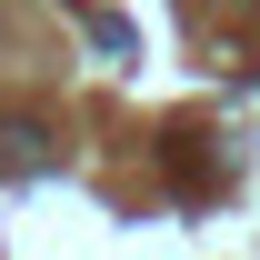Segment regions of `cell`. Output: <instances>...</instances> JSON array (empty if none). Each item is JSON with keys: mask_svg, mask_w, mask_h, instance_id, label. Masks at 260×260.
<instances>
[{"mask_svg": "<svg viewBox=\"0 0 260 260\" xmlns=\"http://www.w3.org/2000/svg\"><path fill=\"white\" fill-rule=\"evenodd\" d=\"M0 160H10V170H50V130H40V120H10V130H0Z\"/></svg>", "mask_w": 260, "mask_h": 260, "instance_id": "obj_1", "label": "cell"}]
</instances>
